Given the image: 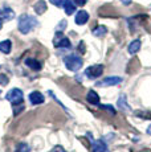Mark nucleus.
<instances>
[{
	"instance_id": "obj_1",
	"label": "nucleus",
	"mask_w": 151,
	"mask_h": 152,
	"mask_svg": "<svg viewBox=\"0 0 151 152\" xmlns=\"http://www.w3.org/2000/svg\"><path fill=\"white\" fill-rule=\"evenodd\" d=\"M39 25V21H37L36 17L29 16V15H21L19 17V24H17V28L23 34H27L33 29L34 27Z\"/></svg>"
},
{
	"instance_id": "obj_2",
	"label": "nucleus",
	"mask_w": 151,
	"mask_h": 152,
	"mask_svg": "<svg viewBox=\"0 0 151 152\" xmlns=\"http://www.w3.org/2000/svg\"><path fill=\"white\" fill-rule=\"evenodd\" d=\"M64 64H65L66 68L69 70H72V72H78V70L82 68L84 61L80 56L70 54V56H66V57L64 58Z\"/></svg>"
},
{
	"instance_id": "obj_3",
	"label": "nucleus",
	"mask_w": 151,
	"mask_h": 152,
	"mask_svg": "<svg viewBox=\"0 0 151 152\" xmlns=\"http://www.w3.org/2000/svg\"><path fill=\"white\" fill-rule=\"evenodd\" d=\"M5 99L10 101L12 104H21L23 103V91L20 89H12L10 90L7 95H5Z\"/></svg>"
},
{
	"instance_id": "obj_4",
	"label": "nucleus",
	"mask_w": 151,
	"mask_h": 152,
	"mask_svg": "<svg viewBox=\"0 0 151 152\" xmlns=\"http://www.w3.org/2000/svg\"><path fill=\"white\" fill-rule=\"evenodd\" d=\"M53 44L56 48H61V49H69L70 48V41H69L68 37H65L62 33H57L56 37L53 40Z\"/></svg>"
},
{
	"instance_id": "obj_5",
	"label": "nucleus",
	"mask_w": 151,
	"mask_h": 152,
	"mask_svg": "<svg viewBox=\"0 0 151 152\" xmlns=\"http://www.w3.org/2000/svg\"><path fill=\"white\" fill-rule=\"evenodd\" d=\"M102 73H103V65H93V66H89V68L85 70L86 77L90 78V80L98 78Z\"/></svg>"
},
{
	"instance_id": "obj_6",
	"label": "nucleus",
	"mask_w": 151,
	"mask_h": 152,
	"mask_svg": "<svg viewBox=\"0 0 151 152\" xmlns=\"http://www.w3.org/2000/svg\"><path fill=\"white\" fill-rule=\"evenodd\" d=\"M122 82V78L121 77H106L105 80L100 81L97 82L98 87H107V86H114V85H119Z\"/></svg>"
},
{
	"instance_id": "obj_7",
	"label": "nucleus",
	"mask_w": 151,
	"mask_h": 152,
	"mask_svg": "<svg viewBox=\"0 0 151 152\" xmlns=\"http://www.w3.org/2000/svg\"><path fill=\"white\" fill-rule=\"evenodd\" d=\"M15 17V12H13L11 8H0V21L4 23V21H10Z\"/></svg>"
},
{
	"instance_id": "obj_8",
	"label": "nucleus",
	"mask_w": 151,
	"mask_h": 152,
	"mask_svg": "<svg viewBox=\"0 0 151 152\" xmlns=\"http://www.w3.org/2000/svg\"><path fill=\"white\" fill-rule=\"evenodd\" d=\"M92 151L93 152H109V147L103 140H95L93 142V145H92Z\"/></svg>"
},
{
	"instance_id": "obj_9",
	"label": "nucleus",
	"mask_w": 151,
	"mask_h": 152,
	"mask_svg": "<svg viewBox=\"0 0 151 152\" xmlns=\"http://www.w3.org/2000/svg\"><path fill=\"white\" fill-rule=\"evenodd\" d=\"M88 20H89V13L86 11H78L77 15H76L74 21L77 25H84L88 23Z\"/></svg>"
},
{
	"instance_id": "obj_10",
	"label": "nucleus",
	"mask_w": 151,
	"mask_h": 152,
	"mask_svg": "<svg viewBox=\"0 0 151 152\" xmlns=\"http://www.w3.org/2000/svg\"><path fill=\"white\" fill-rule=\"evenodd\" d=\"M29 101L32 104H41V103H44L45 99H44V95L40 91H33L29 94Z\"/></svg>"
},
{
	"instance_id": "obj_11",
	"label": "nucleus",
	"mask_w": 151,
	"mask_h": 152,
	"mask_svg": "<svg viewBox=\"0 0 151 152\" xmlns=\"http://www.w3.org/2000/svg\"><path fill=\"white\" fill-rule=\"evenodd\" d=\"M24 64L28 66V68H31L32 70H36V72L41 70V64H40L37 60H34V58H27V60L24 61Z\"/></svg>"
},
{
	"instance_id": "obj_12",
	"label": "nucleus",
	"mask_w": 151,
	"mask_h": 152,
	"mask_svg": "<svg viewBox=\"0 0 151 152\" xmlns=\"http://www.w3.org/2000/svg\"><path fill=\"white\" fill-rule=\"evenodd\" d=\"M11 49H12V42L10 40H4V41L0 42V52L4 54H10Z\"/></svg>"
},
{
	"instance_id": "obj_13",
	"label": "nucleus",
	"mask_w": 151,
	"mask_h": 152,
	"mask_svg": "<svg viewBox=\"0 0 151 152\" xmlns=\"http://www.w3.org/2000/svg\"><path fill=\"white\" fill-rule=\"evenodd\" d=\"M86 99H88V102L90 104H100V97H98V94L95 91H90L88 93V95H86Z\"/></svg>"
},
{
	"instance_id": "obj_14",
	"label": "nucleus",
	"mask_w": 151,
	"mask_h": 152,
	"mask_svg": "<svg viewBox=\"0 0 151 152\" xmlns=\"http://www.w3.org/2000/svg\"><path fill=\"white\" fill-rule=\"evenodd\" d=\"M34 12H36L37 15H43L46 11V3L44 1V0H39V1L34 4Z\"/></svg>"
},
{
	"instance_id": "obj_15",
	"label": "nucleus",
	"mask_w": 151,
	"mask_h": 152,
	"mask_svg": "<svg viewBox=\"0 0 151 152\" xmlns=\"http://www.w3.org/2000/svg\"><path fill=\"white\" fill-rule=\"evenodd\" d=\"M139 49H141V41H139V40H134V41L129 45V53L135 54L139 52Z\"/></svg>"
},
{
	"instance_id": "obj_16",
	"label": "nucleus",
	"mask_w": 151,
	"mask_h": 152,
	"mask_svg": "<svg viewBox=\"0 0 151 152\" xmlns=\"http://www.w3.org/2000/svg\"><path fill=\"white\" fill-rule=\"evenodd\" d=\"M64 8H65V13L66 15H73L76 12V4L74 3H72L70 0H68V1L65 3Z\"/></svg>"
},
{
	"instance_id": "obj_17",
	"label": "nucleus",
	"mask_w": 151,
	"mask_h": 152,
	"mask_svg": "<svg viewBox=\"0 0 151 152\" xmlns=\"http://www.w3.org/2000/svg\"><path fill=\"white\" fill-rule=\"evenodd\" d=\"M106 32H107V29L103 25H100V27H97L95 29H93V34L97 37H102L103 34H106Z\"/></svg>"
},
{
	"instance_id": "obj_18",
	"label": "nucleus",
	"mask_w": 151,
	"mask_h": 152,
	"mask_svg": "<svg viewBox=\"0 0 151 152\" xmlns=\"http://www.w3.org/2000/svg\"><path fill=\"white\" fill-rule=\"evenodd\" d=\"M29 151H31V147L27 143H20V144H17L15 152H29Z\"/></svg>"
},
{
	"instance_id": "obj_19",
	"label": "nucleus",
	"mask_w": 151,
	"mask_h": 152,
	"mask_svg": "<svg viewBox=\"0 0 151 152\" xmlns=\"http://www.w3.org/2000/svg\"><path fill=\"white\" fill-rule=\"evenodd\" d=\"M118 106L121 107V109H126V110H130V106L126 103V97L125 95H121L119 99H118Z\"/></svg>"
},
{
	"instance_id": "obj_20",
	"label": "nucleus",
	"mask_w": 151,
	"mask_h": 152,
	"mask_svg": "<svg viewBox=\"0 0 151 152\" xmlns=\"http://www.w3.org/2000/svg\"><path fill=\"white\" fill-rule=\"evenodd\" d=\"M49 1H51L53 5H56V7H64L68 0H49Z\"/></svg>"
},
{
	"instance_id": "obj_21",
	"label": "nucleus",
	"mask_w": 151,
	"mask_h": 152,
	"mask_svg": "<svg viewBox=\"0 0 151 152\" xmlns=\"http://www.w3.org/2000/svg\"><path fill=\"white\" fill-rule=\"evenodd\" d=\"M8 83V77L4 74H0V85H7Z\"/></svg>"
},
{
	"instance_id": "obj_22",
	"label": "nucleus",
	"mask_w": 151,
	"mask_h": 152,
	"mask_svg": "<svg viewBox=\"0 0 151 152\" xmlns=\"http://www.w3.org/2000/svg\"><path fill=\"white\" fill-rule=\"evenodd\" d=\"M51 152H66V151L64 150V148L61 147V145H56V147L52 148V151H51Z\"/></svg>"
},
{
	"instance_id": "obj_23",
	"label": "nucleus",
	"mask_w": 151,
	"mask_h": 152,
	"mask_svg": "<svg viewBox=\"0 0 151 152\" xmlns=\"http://www.w3.org/2000/svg\"><path fill=\"white\" fill-rule=\"evenodd\" d=\"M74 1V4H77V5H85L86 4V0H73Z\"/></svg>"
},
{
	"instance_id": "obj_24",
	"label": "nucleus",
	"mask_w": 151,
	"mask_h": 152,
	"mask_svg": "<svg viewBox=\"0 0 151 152\" xmlns=\"http://www.w3.org/2000/svg\"><path fill=\"white\" fill-rule=\"evenodd\" d=\"M65 25H66V21H65V20H62V21L60 23V25H59V28H57V29H59V31H62V29L65 28Z\"/></svg>"
},
{
	"instance_id": "obj_25",
	"label": "nucleus",
	"mask_w": 151,
	"mask_h": 152,
	"mask_svg": "<svg viewBox=\"0 0 151 152\" xmlns=\"http://www.w3.org/2000/svg\"><path fill=\"white\" fill-rule=\"evenodd\" d=\"M101 107H102V109H106V110H109V111H110V113H111V114H115V110L113 109L111 106H101Z\"/></svg>"
},
{
	"instance_id": "obj_26",
	"label": "nucleus",
	"mask_w": 151,
	"mask_h": 152,
	"mask_svg": "<svg viewBox=\"0 0 151 152\" xmlns=\"http://www.w3.org/2000/svg\"><path fill=\"white\" fill-rule=\"evenodd\" d=\"M122 3H123V4H126V5H129L130 3H131V0H121Z\"/></svg>"
},
{
	"instance_id": "obj_27",
	"label": "nucleus",
	"mask_w": 151,
	"mask_h": 152,
	"mask_svg": "<svg viewBox=\"0 0 151 152\" xmlns=\"http://www.w3.org/2000/svg\"><path fill=\"white\" fill-rule=\"evenodd\" d=\"M147 134H150V135H151V126H150L149 128H147Z\"/></svg>"
},
{
	"instance_id": "obj_28",
	"label": "nucleus",
	"mask_w": 151,
	"mask_h": 152,
	"mask_svg": "<svg viewBox=\"0 0 151 152\" xmlns=\"http://www.w3.org/2000/svg\"><path fill=\"white\" fill-rule=\"evenodd\" d=\"M1 25H3V23H1V21H0V29H1Z\"/></svg>"
}]
</instances>
